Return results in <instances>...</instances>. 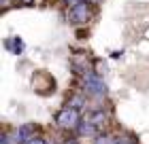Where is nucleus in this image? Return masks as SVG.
<instances>
[{"label":"nucleus","mask_w":149,"mask_h":144,"mask_svg":"<svg viewBox=\"0 0 149 144\" xmlns=\"http://www.w3.org/2000/svg\"><path fill=\"white\" fill-rule=\"evenodd\" d=\"M56 121H58V125H60V127H66V129L77 127V123H79V108H72V106L62 108V110L58 112Z\"/></svg>","instance_id":"nucleus-1"},{"label":"nucleus","mask_w":149,"mask_h":144,"mask_svg":"<svg viewBox=\"0 0 149 144\" xmlns=\"http://www.w3.org/2000/svg\"><path fill=\"white\" fill-rule=\"evenodd\" d=\"M90 15H92V9H90V2H87V0L70 6V21L72 23H87L90 21Z\"/></svg>","instance_id":"nucleus-2"},{"label":"nucleus","mask_w":149,"mask_h":144,"mask_svg":"<svg viewBox=\"0 0 149 144\" xmlns=\"http://www.w3.org/2000/svg\"><path fill=\"white\" fill-rule=\"evenodd\" d=\"M83 81H85V85H87V91L98 93V95H102V93H104V85H102V81H100L96 74L87 72V74H83Z\"/></svg>","instance_id":"nucleus-3"},{"label":"nucleus","mask_w":149,"mask_h":144,"mask_svg":"<svg viewBox=\"0 0 149 144\" xmlns=\"http://www.w3.org/2000/svg\"><path fill=\"white\" fill-rule=\"evenodd\" d=\"M13 47H17V51H22V47H24V45H22V40H19V38L15 40V43H13V40L9 38V40H6V49H13Z\"/></svg>","instance_id":"nucleus-4"},{"label":"nucleus","mask_w":149,"mask_h":144,"mask_svg":"<svg viewBox=\"0 0 149 144\" xmlns=\"http://www.w3.org/2000/svg\"><path fill=\"white\" fill-rule=\"evenodd\" d=\"M26 144H45V140H40V138H30V140H26Z\"/></svg>","instance_id":"nucleus-5"},{"label":"nucleus","mask_w":149,"mask_h":144,"mask_svg":"<svg viewBox=\"0 0 149 144\" xmlns=\"http://www.w3.org/2000/svg\"><path fill=\"white\" fill-rule=\"evenodd\" d=\"M68 6H74V4H79V2H83V0H64Z\"/></svg>","instance_id":"nucleus-6"},{"label":"nucleus","mask_w":149,"mask_h":144,"mask_svg":"<svg viewBox=\"0 0 149 144\" xmlns=\"http://www.w3.org/2000/svg\"><path fill=\"white\" fill-rule=\"evenodd\" d=\"M17 2H19V4H32L34 0H17Z\"/></svg>","instance_id":"nucleus-7"}]
</instances>
